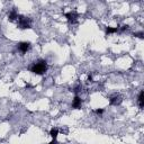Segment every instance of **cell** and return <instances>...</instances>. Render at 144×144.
Here are the masks:
<instances>
[{
	"label": "cell",
	"mask_w": 144,
	"mask_h": 144,
	"mask_svg": "<svg viewBox=\"0 0 144 144\" xmlns=\"http://www.w3.org/2000/svg\"><path fill=\"white\" fill-rule=\"evenodd\" d=\"M95 113L98 114V115H101V114L104 113V109H96V110H95Z\"/></svg>",
	"instance_id": "13"
},
{
	"label": "cell",
	"mask_w": 144,
	"mask_h": 144,
	"mask_svg": "<svg viewBox=\"0 0 144 144\" xmlns=\"http://www.w3.org/2000/svg\"><path fill=\"white\" fill-rule=\"evenodd\" d=\"M81 105H82L81 98L79 97V96H75V97L73 98V101H72V108L79 109V108H81Z\"/></svg>",
	"instance_id": "5"
},
{
	"label": "cell",
	"mask_w": 144,
	"mask_h": 144,
	"mask_svg": "<svg viewBox=\"0 0 144 144\" xmlns=\"http://www.w3.org/2000/svg\"><path fill=\"white\" fill-rule=\"evenodd\" d=\"M88 81H89V82L92 81V74H89V75H88Z\"/></svg>",
	"instance_id": "14"
},
{
	"label": "cell",
	"mask_w": 144,
	"mask_h": 144,
	"mask_svg": "<svg viewBox=\"0 0 144 144\" xmlns=\"http://www.w3.org/2000/svg\"><path fill=\"white\" fill-rule=\"evenodd\" d=\"M134 36L139 37V38H143V37H144V34H143V32H139V33H135Z\"/></svg>",
	"instance_id": "11"
},
{
	"label": "cell",
	"mask_w": 144,
	"mask_h": 144,
	"mask_svg": "<svg viewBox=\"0 0 144 144\" xmlns=\"http://www.w3.org/2000/svg\"><path fill=\"white\" fill-rule=\"evenodd\" d=\"M29 48H31V43L29 42H20L18 44V50L21 53H26L27 51H29Z\"/></svg>",
	"instance_id": "3"
},
{
	"label": "cell",
	"mask_w": 144,
	"mask_h": 144,
	"mask_svg": "<svg viewBox=\"0 0 144 144\" xmlns=\"http://www.w3.org/2000/svg\"><path fill=\"white\" fill-rule=\"evenodd\" d=\"M122 97L118 96V95H115V96H113L110 99H109V103H110V105H114V106H117L119 105L120 103H122Z\"/></svg>",
	"instance_id": "6"
},
{
	"label": "cell",
	"mask_w": 144,
	"mask_h": 144,
	"mask_svg": "<svg viewBox=\"0 0 144 144\" xmlns=\"http://www.w3.org/2000/svg\"><path fill=\"white\" fill-rule=\"evenodd\" d=\"M118 31H119L118 27H115V28H113V27H106V34H113V33H116V32H118Z\"/></svg>",
	"instance_id": "10"
},
{
	"label": "cell",
	"mask_w": 144,
	"mask_h": 144,
	"mask_svg": "<svg viewBox=\"0 0 144 144\" xmlns=\"http://www.w3.org/2000/svg\"><path fill=\"white\" fill-rule=\"evenodd\" d=\"M8 18H9V20H11V21L18 19V14H17V11L15 10V9H13V10H11L10 13L8 14Z\"/></svg>",
	"instance_id": "8"
},
{
	"label": "cell",
	"mask_w": 144,
	"mask_h": 144,
	"mask_svg": "<svg viewBox=\"0 0 144 144\" xmlns=\"http://www.w3.org/2000/svg\"><path fill=\"white\" fill-rule=\"evenodd\" d=\"M48 144H59V143H58V141H56V140H53V141H52L51 143H48Z\"/></svg>",
	"instance_id": "15"
},
{
	"label": "cell",
	"mask_w": 144,
	"mask_h": 144,
	"mask_svg": "<svg viewBox=\"0 0 144 144\" xmlns=\"http://www.w3.org/2000/svg\"><path fill=\"white\" fill-rule=\"evenodd\" d=\"M50 135L52 136L53 140H56V137H58V135H59V130L58 128H52L50 131Z\"/></svg>",
	"instance_id": "9"
},
{
	"label": "cell",
	"mask_w": 144,
	"mask_h": 144,
	"mask_svg": "<svg viewBox=\"0 0 144 144\" xmlns=\"http://www.w3.org/2000/svg\"><path fill=\"white\" fill-rule=\"evenodd\" d=\"M65 17L68 18V20L72 24H74L75 21H77V18H78V14L74 13V11H70V13H67L65 14Z\"/></svg>",
	"instance_id": "4"
},
{
	"label": "cell",
	"mask_w": 144,
	"mask_h": 144,
	"mask_svg": "<svg viewBox=\"0 0 144 144\" xmlns=\"http://www.w3.org/2000/svg\"><path fill=\"white\" fill-rule=\"evenodd\" d=\"M137 104L140 106V108H143L144 107V92L143 90H141L139 93V97H137Z\"/></svg>",
	"instance_id": "7"
},
{
	"label": "cell",
	"mask_w": 144,
	"mask_h": 144,
	"mask_svg": "<svg viewBox=\"0 0 144 144\" xmlns=\"http://www.w3.org/2000/svg\"><path fill=\"white\" fill-rule=\"evenodd\" d=\"M128 28H130V27H128V25H124V26H122V28H120V31H122V32H125V31H127Z\"/></svg>",
	"instance_id": "12"
},
{
	"label": "cell",
	"mask_w": 144,
	"mask_h": 144,
	"mask_svg": "<svg viewBox=\"0 0 144 144\" xmlns=\"http://www.w3.org/2000/svg\"><path fill=\"white\" fill-rule=\"evenodd\" d=\"M18 27L20 29L31 28V19L24 16H18Z\"/></svg>",
	"instance_id": "2"
},
{
	"label": "cell",
	"mask_w": 144,
	"mask_h": 144,
	"mask_svg": "<svg viewBox=\"0 0 144 144\" xmlns=\"http://www.w3.org/2000/svg\"><path fill=\"white\" fill-rule=\"evenodd\" d=\"M46 70H47V63L45 60H38L37 62H34L31 67V72L38 75L44 74Z\"/></svg>",
	"instance_id": "1"
}]
</instances>
